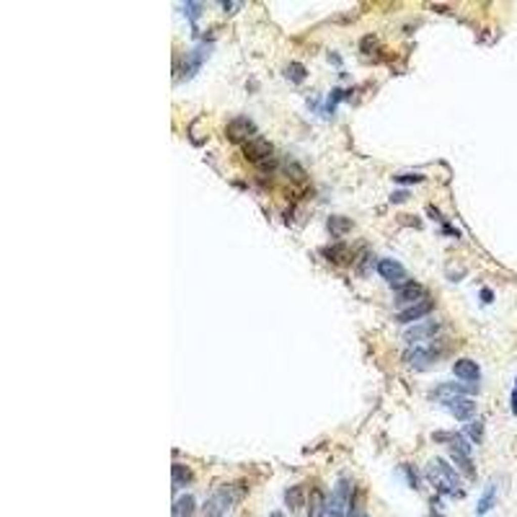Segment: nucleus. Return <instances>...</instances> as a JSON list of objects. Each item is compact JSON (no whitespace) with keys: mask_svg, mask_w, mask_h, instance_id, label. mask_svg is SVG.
I'll return each mask as SVG.
<instances>
[{"mask_svg":"<svg viewBox=\"0 0 517 517\" xmlns=\"http://www.w3.org/2000/svg\"><path fill=\"white\" fill-rule=\"evenodd\" d=\"M424 476L440 494H453L455 499H460V476L450 463H445V458L430 460V465L424 468Z\"/></svg>","mask_w":517,"mask_h":517,"instance_id":"f257e3e1","label":"nucleus"},{"mask_svg":"<svg viewBox=\"0 0 517 517\" xmlns=\"http://www.w3.org/2000/svg\"><path fill=\"white\" fill-rule=\"evenodd\" d=\"M435 440L437 442H442V440L447 442V447H450V458L458 463L460 474H465L468 479H476V468H474V463H471V445H468L465 435H460V432H437Z\"/></svg>","mask_w":517,"mask_h":517,"instance_id":"f03ea898","label":"nucleus"},{"mask_svg":"<svg viewBox=\"0 0 517 517\" xmlns=\"http://www.w3.org/2000/svg\"><path fill=\"white\" fill-rule=\"evenodd\" d=\"M352 499H354L352 481L347 476H342L339 481H336L331 497H328V517H347L349 507H352Z\"/></svg>","mask_w":517,"mask_h":517,"instance_id":"7ed1b4c3","label":"nucleus"},{"mask_svg":"<svg viewBox=\"0 0 517 517\" xmlns=\"http://www.w3.org/2000/svg\"><path fill=\"white\" fill-rule=\"evenodd\" d=\"M440 357V352H437V347L435 344H430V342H424V344H414L406 354H403V359H406V362L414 367V370H427L430 367L435 359Z\"/></svg>","mask_w":517,"mask_h":517,"instance_id":"20e7f679","label":"nucleus"},{"mask_svg":"<svg viewBox=\"0 0 517 517\" xmlns=\"http://www.w3.org/2000/svg\"><path fill=\"white\" fill-rule=\"evenodd\" d=\"M468 393H476V388L474 386H468V383H440V386H435L432 388V393H430V398L432 401H440V403H453V401H458V398H463V396H468Z\"/></svg>","mask_w":517,"mask_h":517,"instance_id":"39448f33","label":"nucleus"},{"mask_svg":"<svg viewBox=\"0 0 517 517\" xmlns=\"http://www.w3.org/2000/svg\"><path fill=\"white\" fill-rule=\"evenodd\" d=\"M241 153L246 155V161H251V163L261 166L264 161L272 158L274 148H272V143L264 140V137H254V140H249V143H243V145H241Z\"/></svg>","mask_w":517,"mask_h":517,"instance_id":"423d86ee","label":"nucleus"},{"mask_svg":"<svg viewBox=\"0 0 517 517\" xmlns=\"http://www.w3.org/2000/svg\"><path fill=\"white\" fill-rule=\"evenodd\" d=\"M437 334H440V323L437 321H421V323H414L411 328L403 331V342L424 344V342H432Z\"/></svg>","mask_w":517,"mask_h":517,"instance_id":"0eeeda50","label":"nucleus"},{"mask_svg":"<svg viewBox=\"0 0 517 517\" xmlns=\"http://www.w3.org/2000/svg\"><path fill=\"white\" fill-rule=\"evenodd\" d=\"M393 295H396V305L398 308H409L414 303H421L427 292H424V287L419 282H403V285L393 287Z\"/></svg>","mask_w":517,"mask_h":517,"instance_id":"6e6552de","label":"nucleus"},{"mask_svg":"<svg viewBox=\"0 0 517 517\" xmlns=\"http://www.w3.org/2000/svg\"><path fill=\"white\" fill-rule=\"evenodd\" d=\"M233 489L230 486H222V489H217L212 497L207 499V504H205V509H202V514L205 517H222L225 514V509L233 504Z\"/></svg>","mask_w":517,"mask_h":517,"instance_id":"1a4fd4ad","label":"nucleus"},{"mask_svg":"<svg viewBox=\"0 0 517 517\" xmlns=\"http://www.w3.org/2000/svg\"><path fill=\"white\" fill-rule=\"evenodd\" d=\"M375 269H378V274L383 277L391 287L406 282V269H403V264H398L396 259H380V261L375 264Z\"/></svg>","mask_w":517,"mask_h":517,"instance_id":"9d476101","label":"nucleus"},{"mask_svg":"<svg viewBox=\"0 0 517 517\" xmlns=\"http://www.w3.org/2000/svg\"><path fill=\"white\" fill-rule=\"evenodd\" d=\"M228 137H230L233 143L243 145V143L259 137V129H256V124H254L251 119H233V122L228 124Z\"/></svg>","mask_w":517,"mask_h":517,"instance_id":"9b49d317","label":"nucleus"},{"mask_svg":"<svg viewBox=\"0 0 517 517\" xmlns=\"http://www.w3.org/2000/svg\"><path fill=\"white\" fill-rule=\"evenodd\" d=\"M432 313V303L430 300H421V303H414V305H409V308H401L398 313H396V318L401 321V323H411V321H424L427 316Z\"/></svg>","mask_w":517,"mask_h":517,"instance_id":"f8f14e48","label":"nucleus"},{"mask_svg":"<svg viewBox=\"0 0 517 517\" xmlns=\"http://www.w3.org/2000/svg\"><path fill=\"white\" fill-rule=\"evenodd\" d=\"M453 372H455V378L460 380H465V383H476V380L481 378V367L474 362V359H468V357H463V359H458V362L453 365Z\"/></svg>","mask_w":517,"mask_h":517,"instance_id":"ddd939ff","label":"nucleus"},{"mask_svg":"<svg viewBox=\"0 0 517 517\" xmlns=\"http://www.w3.org/2000/svg\"><path fill=\"white\" fill-rule=\"evenodd\" d=\"M447 409H450V414L458 419V421H471L474 419V414H476V401L474 398H458V401H453V403H447Z\"/></svg>","mask_w":517,"mask_h":517,"instance_id":"4468645a","label":"nucleus"},{"mask_svg":"<svg viewBox=\"0 0 517 517\" xmlns=\"http://www.w3.org/2000/svg\"><path fill=\"white\" fill-rule=\"evenodd\" d=\"M308 517H328V497H323V491H313L310 497H308Z\"/></svg>","mask_w":517,"mask_h":517,"instance_id":"2eb2a0df","label":"nucleus"},{"mask_svg":"<svg viewBox=\"0 0 517 517\" xmlns=\"http://www.w3.org/2000/svg\"><path fill=\"white\" fill-rule=\"evenodd\" d=\"M197 509V499L192 494H181L176 502H173V517H192Z\"/></svg>","mask_w":517,"mask_h":517,"instance_id":"dca6fc26","label":"nucleus"},{"mask_svg":"<svg viewBox=\"0 0 517 517\" xmlns=\"http://www.w3.org/2000/svg\"><path fill=\"white\" fill-rule=\"evenodd\" d=\"M171 476H173V486H186V484L194 481V471L189 465H184V463H173Z\"/></svg>","mask_w":517,"mask_h":517,"instance_id":"f3484780","label":"nucleus"},{"mask_svg":"<svg viewBox=\"0 0 517 517\" xmlns=\"http://www.w3.org/2000/svg\"><path fill=\"white\" fill-rule=\"evenodd\" d=\"M328 233L331 236H344V233H349L352 228H354V222L349 220V217H339V215H334V217H328Z\"/></svg>","mask_w":517,"mask_h":517,"instance_id":"a211bd4d","label":"nucleus"},{"mask_svg":"<svg viewBox=\"0 0 517 517\" xmlns=\"http://www.w3.org/2000/svg\"><path fill=\"white\" fill-rule=\"evenodd\" d=\"M285 504H287L290 509H300V504H303V491H300V486H292V489L285 491Z\"/></svg>","mask_w":517,"mask_h":517,"instance_id":"6ab92c4d","label":"nucleus"},{"mask_svg":"<svg viewBox=\"0 0 517 517\" xmlns=\"http://www.w3.org/2000/svg\"><path fill=\"white\" fill-rule=\"evenodd\" d=\"M285 75H287L292 83H300V80L305 78V67H303L300 62H290V65L285 67Z\"/></svg>","mask_w":517,"mask_h":517,"instance_id":"aec40b11","label":"nucleus"},{"mask_svg":"<svg viewBox=\"0 0 517 517\" xmlns=\"http://www.w3.org/2000/svg\"><path fill=\"white\" fill-rule=\"evenodd\" d=\"M321 254H323L326 259H331V261H347V259H349L347 246H342V251H334V246H328V249H323Z\"/></svg>","mask_w":517,"mask_h":517,"instance_id":"412c9836","label":"nucleus"},{"mask_svg":"<svg viewBox=\"0 0 517 517\" xmlns=\"http://www.w3.org/2000/svg\"><path fill=\"white\" fill-rule=\"evenodd\" d=\"M393 181H396V184H421L424 176H421V173H396Z\"/></svg>","mask_w":517,"mask_h":517,"instance_id":"4be33fe9","label":"nucleus"},{"mask_svg":"<svg viewBox=\"0 0 517 517\" xmlns=\"http://www.w3.org/2000/svg\"><path fill=\"white\" fill-rule=\"evenodd\" d=\"M494 507V484L489 486V491H484V499L479 502V514H484L486 509Z\"/></svg>","mask_w":517,"mask_h":517,"instance_id":"5701e85b","label":"nucleus"},{"mask_svg":"<svg viewBox=\"0 0 517 517\" xmlns=\"http://www.w3.org/2000/svg\"><path fill=\"white\" fill-rule=\"evenodd\" d=\"M481 430H484L481 421H471V424H468V430H465V435H468L471 440H474V442H481V440H484Z\"/></svg>","mask_w":517,"mask_h":517,"instance_id":"b1692460","label":"nucleus"},{"mask_svg":"<svg viewBox=\"0 0 517 517\" xmlns=\"http://www.w3.org/2000/svg\"><path fill=\"white\" fill-rule=\"evenodd\" d=\"M403 474H406V479H409V484L414 486V489H419L421 486V481H419V476H416V471H414V465H403Z\"/></svg>","mask_w":517,"mask_h":517,"instance_id":"393cba45","label":"nucleus"},{"mask_svg":"<svg viewBox=\"0 0 517 517\" xmlns=\"http://www.w3.org/2000/svg\"><path fill=\"white\" fill-rule=\"evenodd\" d=\"M375 47H378V44H375V36H367V39H362V44H359V50H362V52H372Z\"/></svg>","mask_w":517,"mask_h":517,"instance_id":"a878e982","label":"nucleus"},{"mask_svg":"<svg viewBox=\"0 0 517 517\" xmlns=\"http://www.w3.org/2000/svg\"><path fill=\"white\" fill-rule=\"evenodd\" d=\"M406 199H409V192H393V194H391L393 205H401V202H406Z\"/></svg>","mask_w":517,"mask_h":517,"instance_id":"bb28decb","label":"nucleus"},{"mask_svg":"<svg viewBox=\"0 0 517 517\" xmlns=\"http://www.w3.org/2000/svg\"><path fill=\"white\" fill-rule=\"evenodd\" d=\"M184 11H186L189 16H199V6H194V3H189V6H184Z\"/></svg>","mask_w":517,"mask_h":517,"instance_id":"cd10ccee","label":"nucleus"},{"mask_svg":"<svg viewBox=\"0 0 517 517\" xmlns=\"http://www.w3.org/2000/svg\"><path fill=\"white\" fill-rule=\"evenodd\" d=\"M491 298H494V295H491V292H489V290L484 287V290H481V300H486V303H489Z\"/></svg>","mask_w":517,"mask_h":517,"instance_id":"c85d7f7f","label":"nucleus"},{"mask_svg":"<svg viewBox=\"0 0 517 517\" xmlns=\"http://www.w3.org/2000/svg\"><path fill=\"white\" fill-rule=\"evenodd\" d=\"M512 411H514V416H517V388H514V393H512Z\"/></svg>","mask_w":517,"mask_h":517,"instance_id":"c756f323","label":"nucleus"},{"mask_svg":"<svg viewBox=\"0 0 517 517\" xmlns=\"http://www.w3.org/2000/svg\"><path fill=\"white\" fill-rule=\"evenodd\" d=\"M269 517H285V514H282V512H272V514H269Z\"/></svg>","mask_w":517,"mask_h":517,"instance_id":"7c9ffc66","label":"nucleus"},{"mask_svg":"<svg viewBox=\"0 0 517 517\" xmlns=\"http://www.w3.org/2000/svg\"><path fill=\"white\" fill-rule=\"evenodd\" d=\"M432 517H442V514H440V512H432Z\"/></svg>","mask_w":517,"mask_h":517,"instance_id":"2f4dec72","label":"nucleus"}]
</instances>
